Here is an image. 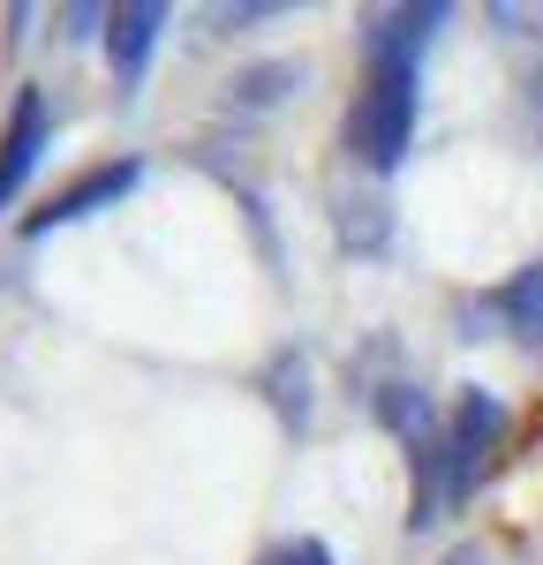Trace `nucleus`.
<instances>
[{
  "mask_svg": "<svg viewBox=\"0 0 543 565\" xmlns=\"http://www.w3.org/2000/svg\"><path fill=\"white\" fill-rule=\"evenodd\" d=\"M438 23H446V8H393L370 31V76L348 114V143L370 167H401L407 136H415V84H423L415 68H423V45Z\"/></svg>",
  "mask_w": 543,
  "mask_h": 565,
  "instance_id": "obj_1",
  "label": "nucleus"
},
{
  "mask_svg": "<svg viewBox=\"0 0 543 565\" xmlns=\"http://www.w3.org/2000/svg\"><path fill=\"white\" fill-rule=\"evenodd\" d=\"M45 90H15V114H8V136H0V212L15 204V189L31 181V167H39V151H45Z\"/></svg>",
  "mask_w": 543,
  "mask_h": 565,
  "instance_id": "obj_2",
  "label": "nucleus"
},
{
  "mask_svg": "<svg viewBox=\"0 0 543 565\" xmlns=\"http://www.w3.org/2000/svg\"><path fill=\"white\" fill-rule=\"evenodd\" d=\"M136 189V159H121V167H91L84 181H68L61 196H45V212L31 218V234H45V226H76V218L106 212L114 196H129Z\"/></svg>",
  "mask_w": 543,
  "mask_h": 565,
  "instance_id": "obj_3",
  "label": "nucleus"
},
{
  "mask_svg": "<svg viewBox=\"0 0 543 565\" xmlns=\"http://www.w3.org/2000/svg\"><path fill=\"white\" fill-rule=\"evenodd\" d=\"M159 31H167V8H159V0L114 8V15H106V53H114V68H121V76H143V61H151Z\"/></svg>",
  "mask_w": 543,
  "mask_h": 565,
  "instance_id": "obj_4",
  "label": "nucleus"
},
{
  "mask_svg": "<svg viewBox=\"0 0 543 565\" xmlns=\"http://www.w3.org/2000/svg\"><path fill=\"white\" fill-rule=\"evenodd\" d=\"M498 302L521 317V332H543V264H536V271H521V279H513Z\"/></svg>",
  "mask_w": 543,
  "mask_h": 565,
  "instance_id": "obj_5",
  "label": "nucleus"
},
{
  "mask_svg": "<svg viewBox=\"0 0 543 565\" xmlns=\"http://www.w3.org/2000/svg\"><path fill=\"white\" fill-rule=\"evenodd\" d=\"M265 565H332V551H324V543H310V535H302V543H287V551H272Z\"/></svg>",
  "mask_w": 543,
  "mask_h": 565,
  "instance_id": "obj_6",
  "label": "nucleus"
},
{
  "mask_svg": "<svg viewBox=\"0 0 543 565\" xmlns=\"http://www.w3.org/2000/svg\"><path fill=\"white\" fill-rule=\"evenodd\" d=\"M446 565H483V551H476V543H460V551H453Z\"/></svg>",
  "mask_w": 543,
  "mask_h": 565,
  "instance_id": "obj_7",
  "label": "nucleus"
},
{
  "mask_svg": "<svg viewBox=\"0 0 543 565\" xmlns=\"http://www.w3.org/2000/svg\"><path fill=\"white\" fill-rule=\"evenodd\" d=\"M529 106H536V121H543V68L529 76Z\"/></svg>",
  "mask_w": 543,
  "mask_h": 565,
  "instance_id": "obj_8",
  "label": "nucleus"
}]
</instances>
